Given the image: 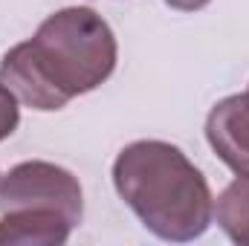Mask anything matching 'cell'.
Returning <instances> with one entry per match:
<instances>
[{
    "mask_svg": "<svg viewBox=\"0 0 249 246\" xmlns=\"http://www.w3.org/2000/svg\"><path fill=\"white\" fill-rule=\"evenodd\" d=\"M116 58L110 23L90 6H64L0 58V84L23 107L53 113L102 87Z\"/></svg>",
    "mask_w": 249,
    "mask_h": 246,
    "instance_id": "cell-1",
    "label": "cell"
},
{
    "mask_svg": "<svg viewBox=\"0 0 249 246\" xmlns=\"http://www.w3.org/2000/svg\"><path fill=\"white\" fill-rule=\"evenodd\" d=\"M113 188L160 241L188 244L214 223V197L203 171L162 139H139L113 159Z\"/></svg>",
    "mask_w": 249,
    "mask_h": 246,
    "instance_id": "cell-2",
    "label": "cell"
},
{
    "mask_svg": "<svg viewBox=\"0 0 249 246\" xmlns=\"http://www.w3.org/2000/svg\"><path fill=\"white\" fill-rule=\"evenodd\" d=\"M15 209L58 211L72 226H78L84 217V191L78 177L55 162H18L0 177V211Z\"/></svg>",
    "mask_w": 249,
    "mask_h": 246,
    "instance_id": "cell-3",
    "label": "cell"
},
{
    "mask_svg": "<svg viewBox=\"0 0 249 246\" xmlns=\"http://www.w3.org/2000/svg\"><path fill=\"white\" fill-rule=\"evenodd\" d=\"M206 139L229 171L249 174V90L220 99L209 110Z\"/></svg>",
    "mask_w": 249,
    "mask_h": 246,
    "instance_id": "cell-4",
    "label": "cell"
},
{
    "mask_svg": "<svg viewBox=\"0 0 249 246\" xmlns=\"http://www.w3.org/2000/svg\"><path fill=\"white\" fill-rule=\"evenodd\" d=\"M72 223L58 211L15 209L0 211V244L20 246H61L72 235Z\"/></svg>",
    "mask_w": 249,
    "mask_h": 246,
    "instance_id": "cell-5",
    "label": "cell"
},
{
    "mask_svg": "<svg viewBox=\"0 0 249 246\" xmlns=\"http://www.w3.org/2000/svg\"><path fill=\"white\" fill-rule=\"evenodd\" d=\"M214 223L232 244L249 246V174H238L214 200Z\"/></svg>",
    "mask_w": 249,
    "mask_h": 246,
    "instance_id": "cell-6",
    "label": "cell"
},
{
    "mask_svg": "<svg viewBox=\"0 0 249 246\" xmlns=\"http://www.w3.org/2000/svg\"><path fill=\"white\" fill-rule=\"evenodd\" d=\"M20 124V102L0 84V142L9 139Z\"/></svg>",
    "mask_w": 249,
    "mask_h": 246,
    "instance_id": "cell-7",
    "label": "cell"
},
{
    "mask_svg": "<svg viewBox=\"0 0 249 246\" xmlns=\"http://www.w3.org/2000/svg\"><path fill=\"white\" fill-rule=\"evenodd\" d=\"M171 9H177V12H200V9H206L212 0H165Z\"/></svg>",
    "mask_w": 249,
    "mask_h": 246,
    "instance_id": "cell-8",
    "label": "cell"
},
{
    "mask_svg": "<svg viewBox=\"0 0 249 246\" xmlns=\"http://www.w3.org/2000/svg\"><path fill=\"white\" fill-rule=\"evenodd\" d=\"M0 177H3V174H0Z\"/></svg>",
    "mask_w": 249,
    "mask_h": 246,
    "instance_id": "cell-9",
    "label": "cell"
}]
</instances>
